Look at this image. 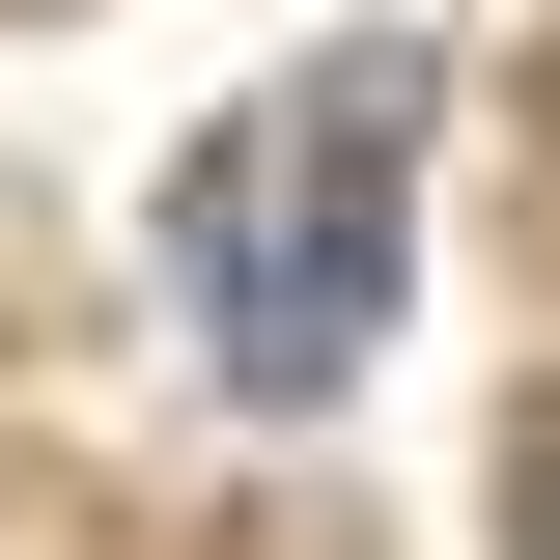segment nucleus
<instances>
[{
    "label": "nucleus",
    "instance_id": "f257e3e1",
    "mask_svg": "<svg viewBox=\"0 0 560 560\" xmlns=\"http://www.w3.org/2000/svg\"><path fill=\"white\" fill-rule=\"evenodd\" d=\"M393 280H420V57L364 28V57L253 84V113L168 168V308H197V364L253 420H337L364 364H393Z\"/></svg>",
    "mask_w": 560,
    "mask_h": 560
},
{
    "label": "nucleus",
    "instance_id": "f03ea898",
    "mask_svg": "<svg viewBox=\"0 0 560 560\" xmlns=\"http://www.w3.org/2000/svg\"><path fill=\"white\" fill-rule=\"evenodd\" d=\"M504 560H560V393L504 420Z\"/></svg>",
    "mask_w": 560,
    "mask_h": 560
}]
</instances>
